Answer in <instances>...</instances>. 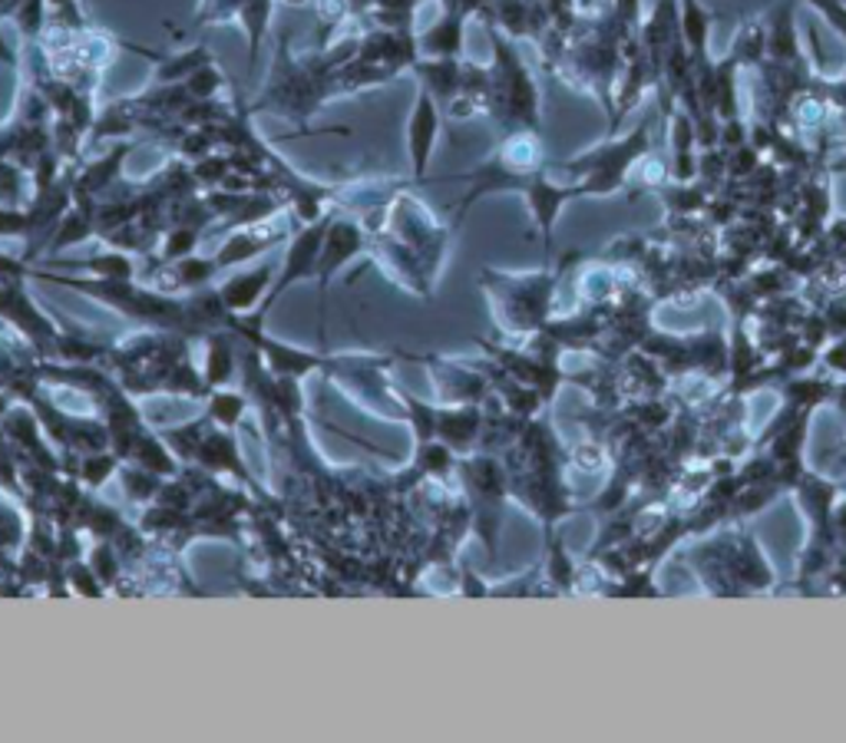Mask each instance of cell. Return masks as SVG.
I'll list each match as a JSON object with an SVG mask.
<instances>
[{"instance_id": "1", "label": "cell", "mask_w": 846, "mask_h": 743, "mask_svg": "<svg viewBox=\"0 0 846 743\" xmlns=\"http://www.w3.org/2000/svg\"><path fill=\"white\" fill-rule=\"evenodd\" d=\"M331 73L324 69L321 60L314 63H298L288 50V33L281 36V46L275 50L271 76L255 99L251 109H271L285 119L308 122L328 99H331Z\"/></svg>"}, {"instance_id": "2", "label": "cell", "mask_w": 846, "mask_h": 743, "mask_svg": "<svg viewBox=\"0 0 846 743\" xmlns=\"http://www.w3.org/2000/svg\"><path fill=\"white\" fill-rule=\"evenodd\" d=\"M437 139H440V106H437L433 93L420 86L414 112L407 119V152H410V169H414L417 182L427 175V165L433 159Z\"/></svg>"}, {"instance_id": "3", "label": "cell", "mask_w": 846, "mask_h": 743, "mask_svg": "<svg viewBox=\"0 0 846 743\" xmlns=\"http://www.w3.org/2000/svg\"><path fill=\"white\" fill-rule=\"evenodd\" d=\"M361 248H364V231H361L357 222L338 218V222L328 225L324 245H321V258H318V281H321V291L328 288L331 274H338Z\"/></svg>"}, {"instance_id": "4", "label": "cell", "mask_w": 846, "mask_h": 743, "mask_svg": "<svg viewBox=\"0 0 846 743\" xmlns=\"http://www.w3.org/2000/svg\"><path fill=\"white\" fill-rule=\"evenodd\" d=\"M463 20L467 17L460 10L443 7V17L427 33L417 36L420 53H427V56H457L460 46H463Z\"/></svg>"}, {"instance_id": "5", "label": "cell", "mask_w": 846, "mask_h": 743, "mask_svg": "<svg viewBox=\"0 0 846 743\" xmlns=\"http://www.w3.org/2000/svg\"><path fill=\"white\" fill-rule=\"evenodd\" d=\"M268 281H271V265H261L255 271H245V274H235L232 281H225L218 298L232 311H251V304H258V298L268 294V288H271Z\"/></svg>"}, {"instance_id": "6", "label": "cell", "mask_w": 846, "mask_h": 743, "mask_svg": "<svg viewBox=\"0 0 846 743\" xmlns=\"http://www.w3.org/2000/svg\"><path fill=\"white\" fill-rule=\"evenodd\" d=\"M278 238H281V235H275V228L268 231L265 225H251V228H245V231L232 235V238L222 245V251L215 255V261H218V268H225V265H238V261H248L251 255H261L265 248H271Z\"/></svg>"}, {"instance_id": "7", "label": "cell", "mask_w": 846, "mask_h": 743, "mask_svg": "<svg viewBox=\"0 0 846 743\" xmlns=\"http://www.w3.org/2000/svg\"><path fill=\"white\" fill-rule=\"evenodd\" d=\"M271 10H275V0H242V7L235 13V20L248 30V69L258 60L261 40L268 33V23H271Z\"/></svg>"}, {"instance_id": "8", "label": "cell", "mask_w": 846, "mask_h": 743, "mask_svg": "<svg viewBox=\"0 0 846 743\" xmlns=\"http://www.w3.org/2000/svg\"><path fill=\"white\" fill-rule=\"evenodd\" d=\"M205 63H212L208 50H205V46H192V50H185V53H179V56L162 60L159 69H156V79H159V83H185V79H189L199 66H205Z\"/></svg>"}, {"instance_id": "9", "label": "cell", "mask_w": 846, "mask_h": 743, "mask_svg": "<svg viewBox=\"0 0 846 743\" xmlns=\"http://www.w3.org/2000/svg\"><path fill=\"white\" fill-rule=\"evenodd\" d=\"M46 7H50V26H60V30H83L86 26L79 0H46Z\"/></svg>"}, {"instance_id": "10", "label": "cell", "mask_w": 846, "mask_h": 743, "mask_svg": "<svg viewBox=\"0 0 846 743\" xmlns=\"http://www.w3.org/2000/svg\"><path fill=\"white\" fill-rule=\"evenodd\" d=\"M218 86H222V76H218L215 63L199 66V69L185 79V89H189L192 99H212V96L218 93Z\"/></svg>"}, {"instance_id": "11", "label": "cell", "mask_w": 846, "mask_h": 743, "mask_svg": "<svg viewBox=\"0 0 846 743\" xmlns=\"http://www.w3.org/2000/svg\"><path fill=\"white\" fill-rule=\"evenodd\" d=\"M89 271H96V274H103V278H109V281H126V278L132 274V261H129L126 255L113 251V255L93 258V261H89Z\"/></svg>"}, {"instance_id": "12", "label": "cell", "mask_w": 846, "mask_h": 743, "mask_svg": "<svg viewBox=\"0 0 846 743\" xmlns=\"http://www.w3.org/2000/svg\"><path fill=\"white\" fill-rule=\"evenodd\" d=\"M215 268H218V261H205V258H185V261H179V265H175V278H179L185 288H195V284L208 281V278L215 274Z\"/></svg>"}, {"instance_id": "13", "label": "cell", "mask_w": 846, "mask_h": 743, "mask_svg": "<svg viewBox=\"0 0 846 743\" xmlns=\"http://www.w3.org/2000/svg\"><path fill=\"white\" fill-rule=\"evenodd\" d=\"M30 215L17 205H0V235H26Z\"/></svg>"}, {"instance_id": "14", "label": "cell", "mask_w": 846, "mask_h": 743, "mask_svg": "<svg viewBox=\"0 0 846 743\" xmlns=\"http://www.w3.org/2000/svg\"><path fill=\"white\" fill-rule=\"evenodd\" d=\"M228 367H232L228 347L215 344V347H212V357H208V380H212V384H225V380H228V374H232Z\"/></svg>"}, {"instance_id": "15", "label": "cell", "mask_w": 846, "mask_h": 743, "mask_svg": "<svg viewBox=\"0 0 846 743\" xmlns=\"http://www.w3.org/2000/svg\"><path fill=\"white\" fill-rule=\"evenodd\" d=\"M215 417H222V423H235V417L242 413V400L238 397H228V394H218L215 403H212Z\"/></svg>"}, {"instance_id": "16", "label": "cell", "mask_w": 846, "mask_h": 743, "mask_svg": "<svg viewBox=\"0 0 846 743\" xmlns=\"http://www.w3.org/2000/svg\"><path fill=\"white\" fill-rule=\"evenodd\" d=\"M23 271V265L20 261H13V258H7V255H0V274H20Z\"/></svg>"}, {"instance_id": "17", "label": "cell", "mask_w": 846, "mask_h": 743, "mask_svg": "<svg viewBox=\"0 0 846 743\" xmlns=\"http://www.w3.org/2000/svg\"><path fill=\"white\" fill-rule=\"evenodd\" d=\"M281 3H288V7H304V3H311V0H281Z\"/></svg>"}, {"instance_id": "18", "label": "cell", "mask_w": 846, "mask_h": 743, "mask_svg": "<svg viewBox=\"0 0 846 743\" xmlns=\"http://www.w3.org/2000/svg\"><path fill=\"white\" fill-rule=\"evenodd\" d=\"M7 3H10V0H0V10H3V7H7Z\"/></svg>"}]
</instances>
